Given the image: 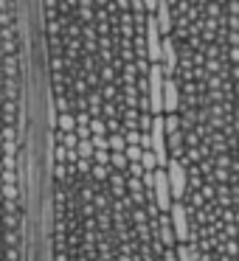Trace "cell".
I'll list each match as a JSON object with an SVG mask.
<instances>
[{"mask_svg":"<svg viewBox=\"0 0 239 261\" xmlns=\"http://www.w3.org/2000/svg\"><path fill=\"white\" fill-rule=\"evenodd\" d=\"M152 17H155V25H158L160 37H172V31H175V12H172L169 0H158Z\"/></svg>","mask_w":239,"mask_h":261,"instance_id":"2","label":"cell"},{"mask_svg":"<svg viewBox=\"0 0 239 261\" xmlns=\"http://www.w3.org/2000/svg\"><path fill=\"white\" fill-rule=\"evenodd\" d=\"M166 169L54 143L48 261H180Z\"/></svg>","mask_w":239,"mask_h":261,"instance_id":"1","label":"cell"}]
</instances>
